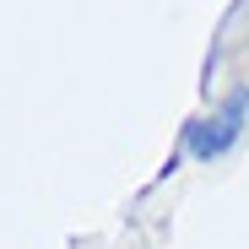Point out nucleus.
Segmentation results:
<instances>
[{"label":"nucleus","mask_w":249,"mask_h":249,"mask_svg":"<svg viewBox=\"0 0 249 249\" xmlns=\"http://www.w3.org/2000/svg\"><path fill=\"white\" fill-rule=\"evenodd\" d=\"M244 114H249V92H233L212 119H195V124H190V152H195V157H217V152H228L233 136L244 130Z\"/></svg>","instance_id":"nucleus-1"}]
</instances>
